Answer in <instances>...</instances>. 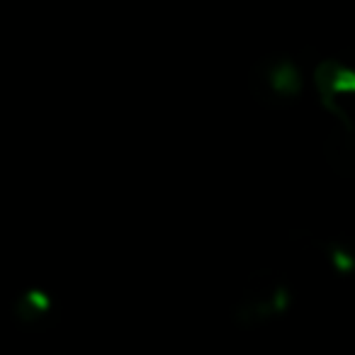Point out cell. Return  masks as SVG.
I'll use <instances>...</instances> for the list:
<instances>
[{"label":"cell","instance_id":"cell-1","mask_svg":"<svg viewBox=\"0 0 355 355\" xmlns=\"http://www.w3.org/2000/svg\"><path fill=\"white\" fill-rule=\"evenodd\" d=\"M258 287L246 290L248 295H241L239 300V321L251 319L253 324H261L266 319H272L282 311V306L290 300V292L285 290L280 280H272V275L258 272L256 275Z\"/></svg>","mask_w":355,"mask_h":355}]
</instances>
